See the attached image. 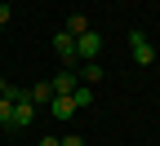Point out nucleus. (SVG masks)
<instances>
[{
  "label": "nucleus",
  "mask_w": 160,
  "mask_h": 146,
  "mask_svg": "<svg viewBox=\"0 0 160 146\" xmlns=\"http://www.w3.org/2000/svg\"><path fill=\"white\" fill-rule=\"evenodd\" d=\"M62 146H85V137H76V133H71V137H62Z\"/></svg>",
  "instance_id": "f8f14e48"
},
{
  "label": "nucleus",
  "mask_w": 160,
  "mask_h": 146,
  "mask_svg": "<svg viewBox=\"0 0 160 146\" xmlns=\"http://www.w3.org/2000/svg\"><path fill=\"white\" fill-rule=\"evenodd\" d=\"M80 106H76V102H71V93H53V102H49V115L53 120H71Z\"/></svg>",
  "instance_id": "20e7f679"
},
{
  "label": "nucleus",
  "mask_w": 160,
  "mask_h": 146,
  "mask_svg": "<svg viewBox=\"0 0 160 146\" xmlns=\"http://www.w3.org/2000/svg\"><path fill=\"white\" fill-rule=\"evenodd\" d=\"M49 84H53V93H76V84H80V75H76V71H67V67H62V71H58V75H53V80H49Z\"/></svg>",
  "instance_id": "423d86ee"
},
{
  "label": "nucleus",
  "mask_w": 160,
  "mask_h": 146,
  "mask_svg": "<svg viewBox=\"0 0 160 146\" xmlns=\"http://www.w3.org/2000/svg\"><path fill=\"white\" fill-rule=\"evenodd\" d=\"M9 120H13V102H9V97H0V124H9Z\"/></svg>",
  "instance_id": "9b49d317"
},
{
  "label": "nucleus",
  "mask_w": 160,
  "mask_h": 146,
  "mask_svg": "<svg viewBox=\"0 0 160 146\" xmlns=\"http://www.w3.org/2000/svg\"><path fill=\"white\" fill-rule=\"evenodd\" d=\"M27 97H31V106H49V102H53V84H49V80H45V84H31Z\"/></svg>",
  "instance_id": "0eeeda50"
},
{
  "label": "nucleus",
  "mask_w": 160,
  "mask_h": 146,
  "mask_svg": "<svg viewBox=\"0 0 160 146\" xmlns=\"http://www.w3.org/2000/svg\"><path fill=\"white\" fill-rule=\"evenodd\" d=\"M98 80H102V67H98V62H85V71H80V84H98Z\"/></svg>",
  "instance_id": "6e6552de"
},
{
  "label": "nucleus",
  "mask_w": 160,
  "mask_h": 146,
  "mask_svg": "<svg viewBox=\"0 0 160 146\" xmlns=\"http://www.w3.org/2000/svg\"><path fill=\"white\" fill-rule=\"evenodd\" d=\"M62 31H67V35H85V31H89V18H85V13L67 18V27H62Z\"/></svg>",
  "instance_id": "1a4fd4ad"
},
{
  "label": "nucleus",
  "mask_w": 160,
  "mask_h": 146,
  "mask_svg": "<svg viewBox=\"0 0 160 146\" xmlns=\"http://www.w3.org/2000/svg\"><path fill=\"white\" fill-rule=\"evenodd\" d=\"M36 120V106H31V97H22V102H13V129H27V124Z\"/></svg>",
  "instance_id": "39448f33"
},
{
  "label": "nucleus",
  "mask_w": 160,
  "mask_h": 146,
  "mask_svg": "<svg viewBox=\"0 0 160 146\" xmlns=\"http://www.w3.org/2000/svg\"><path fill=\"white\" fill-rule=\"evenodd\" d=\"M0 97H5V80H0Z\"/></svg>",
  "instance_id": "2eb2a0df"
},
{
  "label": "nucleus",
  "mask_w": 160,
  "mask_h": 146,
  "mask_svg": "<svg viewBox=\"0 0 160 146\" xmlns=\"http://www.w3.org/2000/svg\"><path fill=\"white\" fill-rule=\"evenodd\" d=\"M71 102H76L80 111H85V106H93V89H89V84H76V93H71Z\"/></svg>",
  "instance_id": "9d476101"
},
{
  "label": "nucleus",
  "mask_w": 160,
  "mask_h": 146,
  "mask_svg": "<svg viewBox=\"0 0 160 146\" xmlns=\"http://www.w3.org/2000/svg\"><path fill=\"white\" fill-rule=\"evenodd\" d=\"M9 18H13V13H9V5H0V27L9 22Z\"/></svg>",
  "instance_id": "ddd939ff"
},
{
  "label": "nucleus",
  "mask_w": 160,
  "mask_h": 146,
  "mask_svg": "<svg viewBox=\"0 0 160 146\" xmlns=\"http://www.w3.org/2000/svg\"><path fill=\"white\" fill-rule=\"evenodd\" d=\"M53 53L62 58V67H71V62H80V58H76V35L58 31V35H53Z\"/></svg>",
  "instance_id": "7ed1b4c3"
},
{
  "label": "nucleus",
  "mask_w": 160,
  "mask_h": 146,
  "mask_svg": "<svg viewBox=\"0 0 160 146\" xmlns=\"http://www.w3.org/2000/svg\"><path fill=\"white\" fill-rule=\"evenodd\" d=\"M98 53H102V35H98L93 27H89L85 35H76V58H80V62H98Z\"/></svg>",
  "instance_id": "f257e3e1"
},
{
  "label": "nucleus",
  "mask_w": 160,
  "mask_h": 146,
  "mask_svg": "<svg viewBox=\"0 0 160 146\" xmlns=\"http://www.w3.org/2000/svg\"><path fill=\"white\" fill-rule=\"evenodd\" d=\"M40 146H62V137H40Z\"/></svg>",
  "instance_id": "4468645a"
},
{
  "label": "nucleus",
  "mask_w": 160,
  "mask_h": 146,
  "mask_svg": "<svg viewBox=\"0 0 160 146\" xmlns=\"http://www.w3.org/2000/svg\"><path fill=\"white\" fill-rule=\"evenodd\" d=\"M129 53H133L138 67H151V62H156V49H151V40H147L142 31H133V35H129Z\"/></svg>",
  "instance_id": "f03ea898"
}]
</instances>
